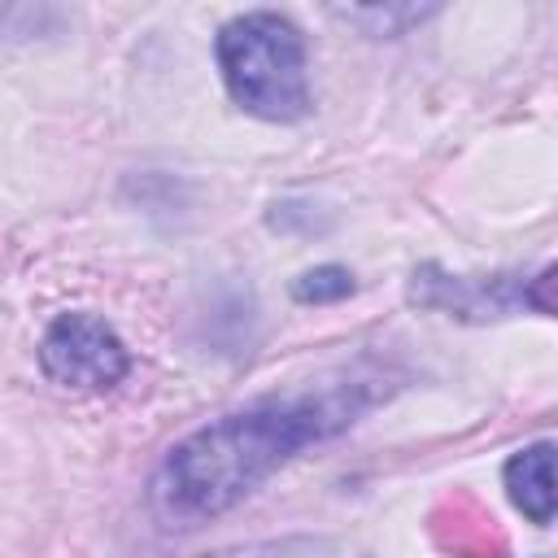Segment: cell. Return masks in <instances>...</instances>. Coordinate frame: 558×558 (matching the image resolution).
Masks as SVG:
<instances>
[{
  "label": "cell",
  "mask_w": 558,
  "mask_h": 558,
  "mask_svg": "<svg viewBox=\"0 0 558 558\" xmlns=\"http://www.w3.org/2000/svg\"><path fill=\"white\" fill-rule=\"evenodd\" d=\"M362 405L349 392H288L231 410L183 436L148 484V506L166 527H196L227 514L262 488L305 445L353 423Z\"/></svg>",
  "instance_id": "1"
},
{
  "label": "cell",
  "mask_w": 558,
  "mask_h": 558,
  "mask_svg": "<svg viewBox=\"0 0 558 558\" xmlns=\"http://www.w3.org/2000/svg\"><path fill=\"white\" fill-rule=\"evenodd\" d=\"M214 57L227 83V96L262 122H301L314 109L305 35L296 22L270 9L235 13L214 39Z\"/></svg>",
  "instance_id": "2"
},
{
  "label": "cell",
  "mask_w": 558,
  "mask_h": 558,
  "mask_svg": "<svg viewBox=\"0 0 558 558\" xmlns=\"http://www.w3.org/2000/svg\"><path fill=\"white\" fill-rule=\"evenodd\" d=\"M39 366L74 392H105L126 379L131 353L100 314H61L39 340Z\"/></svg>",
  "instance_id": "3"
},
{
  "label": "cell",
  "mask_w": 558,
  "mask_h": 558,
  "mask_svg": "<svg viewBox=\"0 0 558 558\" xmlns=\"http://www.w3.org/2000/svg\"><path fill=\"white\" fill-rule=\"evenodd\" d=\"M410 305L436 310L449 318H506L510 310L527 305V279L519 275H445L436 262L410 275Z\"/></svg>",
  "instance_id": "4"
},
{
  "label": "cell",
  "mask_w": 558,
  "mask_h": 558,
  "mask_svg": "<svg viewBox=\"0 0 558 558\" xmlns=\"http://www.w3.org/2000/svg\"><path fill=\"white\" fill-rule=\"evenodd\" d=\"M506 493L510 501L532 519V523H549L554 519V445H527L506 462Z\"/></svg>",
  "instance_id": "5"
},
{
  "label": "cell",
  "mask_w": 558,
  "mask_h": 558,
  "mask_svg": "<svg viewBox=\"0 0 558 558\" xmlns=\"http://www.w3.org/2000/svg\"><path fill=\"white\" fill-rule=\"evenodd\" d=\"M349 292H353V275L336 262L301 270L292 279V301H301V305H331V301H344Z\"/></svg>",
  "instance_id": "6"
},
{
  "label": "cell",
  "mask_w": 558,
  "mask_h": 558,
  "mask_svg": "<svg viewBox=\"0 0 558 558\" xmlns=\"http://www.w3.org/2000/svg\"><path fill=\"white\" fill-rule=\"evenodd\" d=\"M209 558H336V545L323 536H279V541H253V545H235Z\"/></svg>",
  "instance_id": "7"
}]
</instances>
